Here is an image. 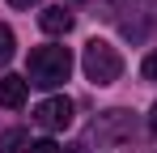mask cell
<instances>
[{
	"mask_svg": "<svg viewBox=\"0 0 157 153\" xmlns=\"http://www.w3.org/2000/svg\"><path fill=\"white\" fill-rule=\"evenodd\" d=\"M68 73H72V51H68V47H55V43L34 47L30 60H26V81L38 85V89H55V85H64Z\"/></svg>",
	"mask_w": 157,
	"mask_h": 153,
	"instance_id": "1",
	"label": "cell"
},
{
	"mask_svg": "<svg viewBox=\"0 0 157 153\" xmlns=\"http://www.w3.org/2000/svg\"><path fill=\"white\" fill-rule=\"evenodd\" d=\"M81 68L85 76L94 81V85H115L119 76H123V55L102 43V38H94V43H85V55H81Z\"/></svg>",
	"mask_w": 157,
	"mask_h": 153,
	"instance_id": "2",
	"label": "cell"
},
{
	"mask_svg": "<svg viewBox=\"0 0 157 153\" xmlns=\"http://www.w3.org/2000/svg\"><path fill=\"white\" fill-rule=\"evenodd\" d=\"M110 17L119 22V30L128 34L132 43H144L157 30V0H123Z\"/></svg>",
	"mask_w": 157,
	"mask_h": 153,
	"instance_id": "3",
	"label": "cell"
},
{
	"mask_svg": "<svg viewBox=\"0 0 157 153\" xmlns=\"http://www.w3.org/2000/svg\"><path fill=\"white\" fill-rule=\"evenodd\" d=\"M34 124L47 128V132L68 128V124H72V102H68V98H47V102H38V106H34Z\"/></svg>",
	"mask_w": 157,
	"mask_h": 153,
	"instance_id": "4",
	"label": "cell"
},
{
	"mask_svg": "<svg viewBox=\"0 0 157 153\" xmlns=\"http://www.w3.org/2000/svg\"><path fill=\"white\" fill-rule=\"evenodd\" d=\"M72 22H77V17H72L64 4H47V9L38 13V26H43V34H68V30H72Z\"/></svg>",
	"mask_w": 157,
	"mask_h": 153,
	"instance_id": "5",
	"label": "cell"
},
{
	"mask_svg": "<svg viewBox=\"0 0 157 153\" xmlns=\"http://www.w3.org/2000/svg\"><path fill=\"white\" fill-rule=\"evenodd\" d=\"M26 94H30V81H26V76H13V73L0 76V106H13V111H17V106L26 102Z\"/></svg>",
	"mask_w": 157,
	"mask_h": 153,
	"instance_id": "6",
	"label": "cell"
},
{
	"mask_svg": "<svg viewBox=\"0 0 157 153\" xmlns=\"http://www.w3.org/2000/svg\"><path fill=\"white\" fill-rule=\"evenodd\" d=\"M26 149H30V132H21V128L0 132V153H26Z\"/></svg>",
	"mask_w": 157,
	"mask_h": 153,
	"instance_id": "7",
	"label": "cell"
},
{
	"mask_svg": "<svg viewBox=\"0 0 157 153\" xmlns=\"http://www.w3.org/2000/svg\"><path fill=\"white\" fill-rule=\"evenodd\" d=\"M13 51H17V38H13V26H0V68L13 60Z\"/></svg>",
	"mask_w": 157,
	"mask_h": 153,
	"instance_id": "8",
	"label": "cell"
},
{
	"mask_svg": "<svg viewBox=\"0 0 157 153\" xmlns=\"http://www.w3.org/2000/svg\"><path fill=\"white\" fill-rule=\"evenodd\" d=\"M140 73H144V81H153V85H157V51H149V55H144Z\"/></svg>",
	"mask_w": 157,
	"mask_h": 153,
	"instance_id": "9",
	"label": "cell"
},
{
	"mask_svg": "<svg viewBox=\"0 0 157 153\" xmlns=\"http://www.w3.org/2000/svg\"><path fill=\"white\" fill-rule=\"evenodd\" d=\"M26 153H59V145H55L51 136H43V140H30V149Z\"/></svg>",
	"mask_w": 157,
	"mask_h": 153,
	"instance_id": "10",
	"label": "cell"
},
{
	"mask_svg": "<svg viewBox=\"0 0 157 153\" xmlns=\"http://www.w3.org/2000/svg\"><path fill=\"white\" fill-rule=\"evenodd\" d=\"M13 9H30V4H43V0H9Z\"/></svg>",
	"mask_w": 157,
	"mask_h": 153,
	"instance_id": "11",
	"label": "cell"
},
{
	"mask_svg": "<svg viewBox=\"0 0 157 153\" xmlns=\"http://www.w3.org/2000/svg\"><path fill=\"white\" fill-rule=\"evenodd\" d=\"M149 128H153V132H157V106H153V111H149Z\"/></svg>",
	"mask_w": 157,
	"mask_h": 153,
	"instance_id": "12",
	"label": "cell"
}]
</instances>
